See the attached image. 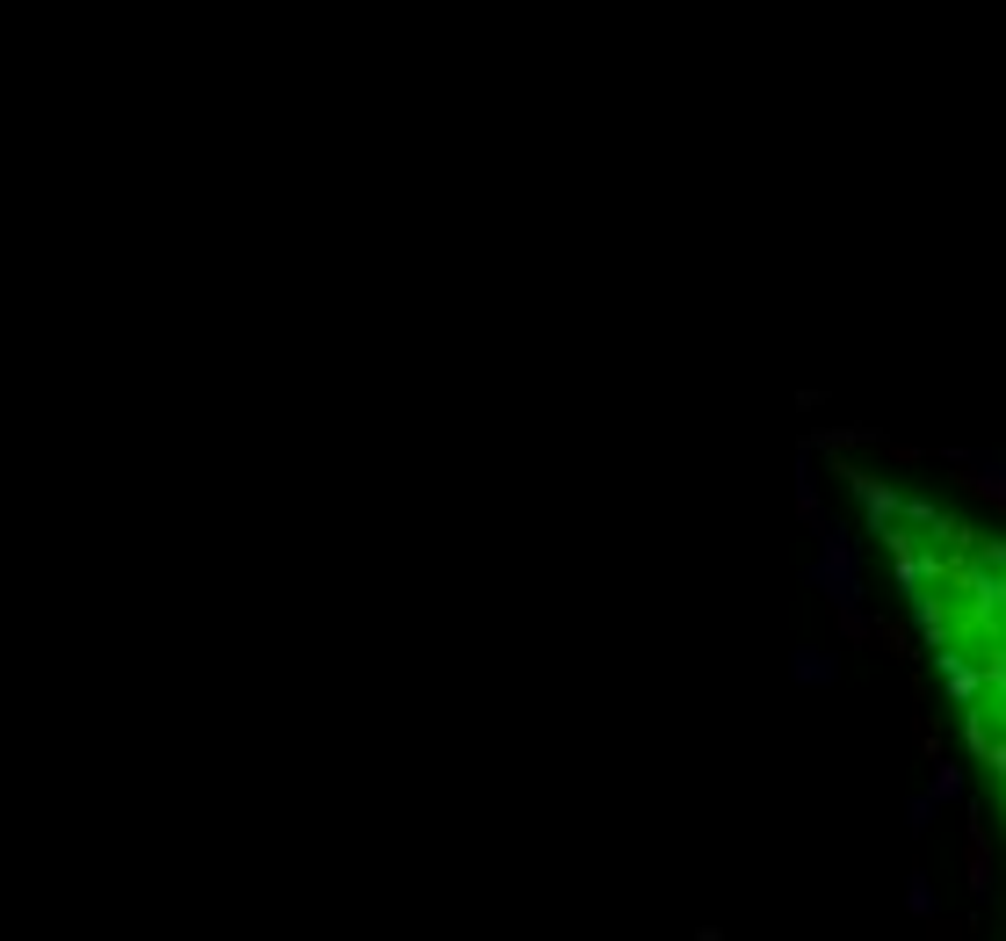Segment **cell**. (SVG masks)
<instances>
[{
    "mask_svg": "<svg viewBox=\"0 0 1006 941\" xmlns=\"http://www.w3.org/2000/svg\"><path fill=\"white\" fill-rule=\"evenodd\" d=\"M920 797H927V804H956V797H963V768H956V761H934V775H927Z\"/></svg>",
    "mask_w": 1006,
    "mask_h": 941,
    "instance_id": "obj_1",
    "label": "cell"
},
{
    "mask_svg": "<svg viewBox=\"0 0 1006 941\" xmlns=\"http://www.w3.org/2000/svg\"><path fill=\"white\" fill-rule=\"evenodd\" d=\"M934 811H941V804H927V797H912V804H905V818H912V833H927V818H934Z\"/></svg>",
    "mask_w": 1006,
    "mask_h": 941,
    "instance_id": "obj_5",
    "label": "cell"
},
{
    "mask_svg": "<svg viewBox=\"0 0 1006 941\" xmlns=\"http://www.w3.org/2000/svg\"><path fill=\"white\" fill-rule=\"evenodd\" d=\"M833 674H840V659H833V652H818V645H811V652H797V681H833Z\"/></svg>",
    "mask_w": 1006,
    "mask_h": 941,
    "instance_id": "obj_3",
    "label": "cell"
},
{
    "mask_svg": "<svg viewBox=\"0 0 1006 941\" xmlns=\"http://www.w3.org/2000/svg\"><path fill=\"white\" fill-rule=\"evenodd\" d=\"M963 855H970V891H992V847H985V826H970Z\"/></svg>",
    "mask_w": 1006,
    "mask_h": 941,
    "instance_id": "obj_2",
    "label": "cell"
},
{
    "mask_svg": "<svg viewBox=\"0 0 1006 941\" xmlns=\"http://www.w3.org/2000/svg\"><path fill=\"white\" fill-rule=\"evenodd\" d=\"M905 905H912L920 920H934V876H912V884H905Z\"/></svg>",
    "mask_w": 1006,
    "mask_h": 941,
    "instance_id": "obj_4",
    "label": "cell"
}]
</instances>
